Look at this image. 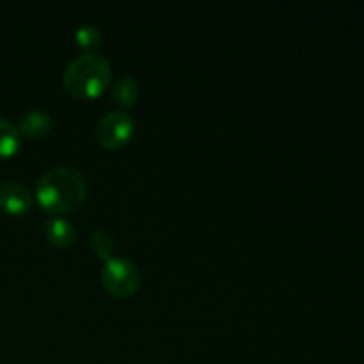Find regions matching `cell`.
<instances>
[{
  "instance_id": "cell-7",
  "label": "cell",
  "mask_w": 364,
  "mask_h": 364,
  "mask_svg": "<svg viewBox=\"0 0 364 364\" xmlns=\"http://www.w3.org/2000/svg\"><path fill=\"white\" fill-rule=\"evenodd\" d=\"M45 235L52 245L68 247V245L73 244L75 237H77V230H75L71 220L64 219V217H52V219L46 220Z\"/></svg>"
},
{
  "instance_id": "cell-3",
  "label": "cell",
  "mask_w": 364,
  "mask_h": 364,
  "mask_svg": "<svg viewBox=\"0 0 364 364\" xmlns=\"http://www.w3.org/2000/svg\"><path fill=\"white\" fill-rule=\"evenodd\" d=\"M141 270L132 259L116 258L105 259L102 269V283L107 290L117 297H128L141 287Z\"/></svg>"
},
{
  "instance_id": "cell-6",
  "label": "cell",
  "mask_w": 364,
  "mask_h": 364,
  "mask_svg": "<svg viewBox=\"0 0 364 364\" xmlns=\"http://www.w3.org/2000/svg\"><path fill=\"white\" fill-rule=\"evenodd\" d=\"M52 116H50L46 110L32 109L21 116L18 132H21V134L27 135V137L38 139L48 134V132L52 130Z\"/></svg>"
},
{
  "instance_id": "cell-9",
  "label": "cell",
  "mask_w": 364,
  "mask_h": 364,
  "mask_svg": "<svg viewBox=\"0 0 364 364\" xmlns=\"http://www.w3.org/2000/svg\"><path fill=\"white\" fill-rule=\"evenodd\" d=\"M20 149V132L9 119L0 116V160L9 159Z\"/></svg>"
},
{
  "instance_id": "cell-4",
  "label": "cell",
  "mask_w": 364,
  "mask_h": 364,
  "mask_svg": "<svg viewBox=\"0 0 364 364\" xmlns=\"http://www.w3.org/2000/svg\"><path fill=\"white\" fill-rule=\"evenodd\" d=\"M135 121L124 110H110L96 124V139L105 148H121L132 139Z\"/></svg>"
},
{
  "instance_id": "cell-8",
  "label": "cell",
  "mask_w": 364,
  "mask_h": 364,
  "mask_svg": "<svg viewBox=\"0 0 364 364\" xmlns=\"http://www.w3.org/2000/svg\"><path fill=\"white\" fill-rule=\"evenodd\" d=\"M112 100L119 107L127 109V107H132L135 103L139 96V84L134 77L130 75H123V77L117 78L112 85Z\"/></svg>"
},
{
  "instance_id": "cell-2",
  "label": "cell",
  "mask_w": 364,
  "mask_h": 364,
  "mask_svg": "<svg viewBox=\"0 0 364 364\" xmlns=\"http://www.w3.org/2000/svg\"><path fill=\"white\" fill-rule=\"evenodd\" d=\"M110 82V63L102 52L89 50L75 57L63 75L64 89L75 98H92L105 91Z\"/></svg>"
},
{
  "instance_id": "cell-5",
  "label": "cell",
  "mask_w": 364,
  "mask_h": 364,
  "mask_svg": "<svg viewBox=\"0 0 364 364\" xmlns=\"http://www.w3.org/2000/svg\"><path fill=\"white\" fill-rule=\"evenodd\" d=\"M32 192L20 181H6L0 185V210L9 215H23L32 208Z\"/></svg>"
},
{
  "instance_id": "cell-10",
  "label": "cell",
  "mask_w": 364,
  "mask_h": 364,
  "mask_svg": "<svg viewBox=\"0 0 364 364\" xmlns=\"http://www.w3.org/2000/svg\"><path fill=\"white\" fill-rule=\"evenodd\" d=\"M92 249L96 251V255L102 256V258L110 259L114 256V249H116V244H114V237L105 230H98L92 233L91 237Z\"/></svg>"
},
{
  "instance_id": "cell-11",
  "label": "cell",
  "mask_w": 364,
  "mask_h": 364,
  "mask_svg": "<svg viewBox=\"0 0 364 364\" xmlns=\"http://www.w3.org/2000/svg\"><path fill=\"white\" fill-rule=\"evenodd\" d=\"M75 38H77L78 45L84 46V48H95V46H98L100 41H102V32H100V28L96 27V25L85 23L77 28Z\"/></svg>"
},
{
  "instance_id": "cell-1",
  "label": "cell",
  "mask_w": 364,
  "mask_h": 364,
  "mask_svg": "<svg viewBox=\"0 0 364 364\" xmlns=\"http://www.w3.org/2000/svg\"><path fill=\"white\" fill-rule=\"evenodd\" d=\"M85 194L87 181L73 166L50 167L36 183V199L45 212L55 217L75 212L84 203Z\"/></svg>"
}]
</instances>
